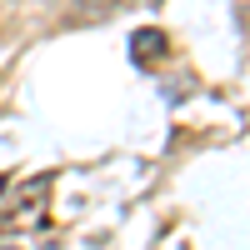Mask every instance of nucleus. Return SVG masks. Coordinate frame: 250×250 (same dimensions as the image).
<instances>
[{
	"mask_svg": "<svg viewBox=\"0 0 250 250\" xmlns=\"http://www.w3.org/2000/svg\"><path fill=\"white\" fill-rule=\"evenodd\" d=\"M5 185H10V175H5V170H0V195H5Z\"/></svg>",
	"mask_w": 250,
	"mask_h": 250,
	"instance_id": "7ed1b4c3",
	"label": "nucleus"
},
{
	"mask_svg": "<svg viewBox=\"0 0 250 250\" xmlns=\"http://www.w3.org/2000/svg\"><path fill=\"white\" fill-rule=\"evenodd\" d=\"M0 250H15V245H0Z\"/></svg>",
	"mask_w": 250,
	"mask_h": 250,
	"instance_id": "20e7f679",
	"label": "nucleus"
},
{
	"mask_svg": "<svg viewBox=\"0 0 250 250\" xmlns=\"http://www.w3.org/2000/svg\"><path fill=\"white\" fill-rule=\"evenodd\" d=\"M160 55H165V35L155 25H145V30L130 35V60L135 65H150V60H160Z\"/></svg>",
	"mask_w": 250,
	"mask_h": 250,
	"instance_id": "f257e3e1",
	"label": "nucleus"
},
{
	"mask_svg": "<svg viewBox=\"0 0 250 250\" xmlns=\"http://www.w3.org/2000/svg\"><path fill=\"white\" fill-rule=\"evenodd\" d=\"M125 5H160V0H125Z\"/></svg>",
	"mask_w": 250,
	"mask_h": 250,
	"instance_id": "f03ea898",
	"label": "nucleus"
}]
</instances>
